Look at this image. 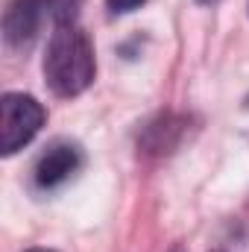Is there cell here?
<instances>
[{"label":"cell","instance_id":"1","mask_svg":"<svg viewBox=\"0 0 249 252\" xmlns=\"http://www.w3.org/2000/svg\"><path fill=\"white\" fill-rule=\"evenodd\" d=\"M94 73H97V59L91 38L76 24L56 27L44 53L47 88L56 97H76L94 82Z\"/></svg>","mask_w":249,"mask_h":252},{"label":"cell","instance_id":"5","mask_svg":"<svg viewBox=\"0 0 249 252\" xmlns=\"http://www.w3.org/2000/svg\"><path fill=\"white\" fill-rule=\"evenodd\" d=\"M79 9H82V0H44V12L53 18L56 27H62V24H76Z\"/></svg>","mask_w":249,"mask_h":252},{"label":"cell","instance_id":"4","mask_svg":"<svg viewBox=\"0 0 249 252\" xmlns=\"http://www.w3.org/2000/svg\"><path fill=\"white\" fill-rule=\"evenodd\" d=\"M44 15V0H9L3 12V41L12 50H27L35 41Z\"/></svg>","mask_w":249,"mask_h":252},{"label":"cell","instance_id":"9","mask_svg":"<svg viewBox=\"0 0 249 252\" xmlns=\"http://www.w3.org/2000/svg\"><path fill=\"white\" fill-rule=\"evenodd\" d=\"M176 252H179V250H176Z\"/></svg>","mask_w":249,"mask_h":252},{"label":"cell","instance_id":"7","mask_svg":"<svg viewBox=\"0 0 249 252\" xmlns=\"http://www.w3.org/2000/svg\"><path fill=\"white\" fill-rule=\"evenodd\" d=\"M199 6H214V3H220V0H196Z\"/></svg>","mask_w":249,"mask_h":252},{"label":"cell","instance_id":"8","mask_svg":"<svg viewBox=\"0 0 249 252\" xmlns=\"http://www.w3.org/2000/svg\"><path fill=\"white\" fill-rule=\"evenodd\" d=\"M27 252H56V250H44V247H35V250H27Z\"/></svg>","mask_w":249,"mask_h":252},{"label":"cell","instance_id":"6","mask_svg":"<svg viewBox=\"0 0 249 252\" xmlns=\"http://www.w3.org/2000/svg\"><path fill=\"white\" fill-rule=\"evenodd\" d=\"M147 0H106V9L112 12V15H126V12H135V9H141Z\"/></svg>","mask_w":249,"mask_h":252},{"label":"cell","instance_id":"2","mask_svg":"<svg viewBox=\"0 0 249 252\" xmlns=\"http://www.w3.org/2000/svg\"><path fill=\"white\" fill-rule=\"evenodd\" d=\"M47 121L44 106L30 97V94H3L0 100V153L3 156H15L18 150H24Z\"/></svg>","mask_w":249,"mask_h":252},{"label":"cell","instance_id":"3","mask_svg":"<svg viewBox=\"0 0 249 252\" xmlns=\"http://www.w3.org/2000/svg\"><path fill=\"white\" fill-rule=\"evenodd\" d=\"M85 156H82V147L73 144V141H53L35 161L32 167V182L35 188L41 190H53L62 188L67 179H73L82 167Z\"/></svg>","mask_w":249,"mask_h":252}]
</instances>
